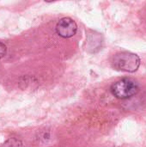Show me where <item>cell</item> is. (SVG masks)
Segmentation results:
<instances>
[{"label":"cell","mask_w":146,"mask_h":147,"mask_svg":"<svg viewBox=\"0 0 146 147\" xmlns=\"http://www.w3.org/2000/svg\"><path fill=\"white\" fill-rule=\"evenodd\" d=\"M6 51H7L6 46L0 41V59H2L6 54Z\"/></svg>","instance_id":"277c9868"},{"label":"cell","mask_w":146,"mask_h":147,"mask_svg":"<svg viewBox=\"0 0 146 147\" xmlns=\"http://www.w3.org/2000/svg\"><path fill=\"white\" fill-rule=\"evenodd\" d=\"M138 84L130 78H122L118 80L111 86L112 94L119 99H128L139 92Z\"/></svg>","instance_id":"7a4b0ae2"},{"label":"cell","mask_w":146,"mask_h":147,"mask_svg":"<svg viewBox=\"0 0 146 147\" xmlns=\"http://www.w3.org/2000/svg\"><path fill=\"white\" fill-rule=\"evenodd\" d=\"M111 63L115 70L126 72H134L140 65V59L135 53L120 52L114 55Z\"/></svg>","instance_id":"6da1fadb"},{"label":"cell","mask_w":146,"mask_h":147,"mask_svg":"<svg viewBox=\"0 0 146 147\" xmlns=\"http://www.w3.org/2000/svg\"><path fill=\"white\" fill-rule=\"evenodd\" d=\"M77 30V25L74 20L70 17H64L60 19L56 25L57 34L63 38L72 37Z\"/></svg>","instance_id":"3957f363"}]
</instances>
